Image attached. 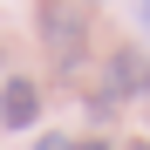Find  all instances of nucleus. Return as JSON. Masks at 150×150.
<instances>
[{
  "label": "nucleus",
  "instance_id": "nucleus-9",
  "mask_svg": "<svg viewBox=\"0 0 150 150\" xmlns=\"http://www.w3.org/2000/svg\"><path fill=\"white\" fill-rule=\"evenodd\" d=\"M130 150H150V143H130Z\"/></svg>",
  "mask_w": 150,
  "mask_h": 150
},
{
  "label": "nucleus",
  "instance_id": "nucleus-6",
  "mask_svg": "<svg viewBox=\"0 0 150 150\" xmlns=\"http://www.w3.org/2000/svg\"><path fill=\"white\" fill-rule=\"evenodd\" d=\"M75 150H109V143H103V137H82V143H75Z\"/></svg>",
  "mask_w": 150,
  "mask_h": 150
},
{
  "label": "nucleus",
  "instance_id": "nucleus-4",
  "mask_svg": "<svg viewBox=\"0 0 150 150\" xmlns=\"http://www.w3.org/2000/svg\"><path fill=\"white\" fill-rule=\"evenodd\" d=\"M34 150H75L68 137H34Z\"/></svg>",
  "mask_w": 150,
  "mask_h": 150
},
{
  "label": "nucleus",
  "instance_id": "nucleus-3",
  "mask_svg": "<svg viewBox=\"0 0 150 150\" xmlns=\"http://www.w3.org/2000/svg\"><path fill=\"white\" fill-rule=\"evenodd\" d=\"M34 116H41V89H34V82H21V75H14V82L0 89V123H7V130H28Z\"/></svg>",
  "mask_w": 150,
  "mask_h": 150
},
{
  "label": "nucleus",
  "instance_id": "nucleus-8",
  "mask_svg": "<svg viewBox=\"0 0 150 150\" xmlns=\"http://www.w3.org/2000/svg\"><path fill=\"white\" fill-rule=\"evenodd\" d=\"M75 7H96V0H75Z\"/></svg>",
  "mask_w": 150,
  "mask_h": 150
},
{
  "label": "nucleus",
  "instance_id": "nucleus-2",
  "mask_svg": "<svg viewBox=\"0 0 150 150\" xmlns=\"http://www.w3.org/2000/svg\"><path fill=\"white\" fill-rule=\"evenodd\" d=\"M143 82H150V62L137 55V48H116L109 55V103H137Z\"/></svg>",
  "mask_w": 150,
  "mask_h": 150
},
{
  "label": "nucleus",
  "instance_id": "nucleus-5",
  "mask_svg": "<svg viewBox=\"0 0 150 150\" xmlns=\"http://www.w3.org/2000/svg\"><path fill=\"white\" fill-rule=\"evenodd\" d=\"M137 28H143V34H150V0H137Z\"/></svg>",
  "mask_w": 150,
  "mask_h": 150
},
{
  "label": "nucleus",
  "instance_id": "nucleus-7",
  "mask_svg": "<svg viewBox=\"0 0 150 150\" xmlns=\"http://www.w3.org/2000/svg\"><path fill=\"white\" fill-rule=\"evenodd\" d=\"M137 103H143V116H150V82H143V96H137Z\"/></svg>",
  "mask_w": 150,
  "mask_h": 150
},
{
  "label": "nucleus",
  "instance_id": "nucleus-1",
  "mask_svg": "<svg viewBox=\"0 0 150 150\" xmlns=\"http://www.w3.org/2000/svg\"><path fill=\"white\" fill-rule=\"evenodd\" d=\"M41 41L55 48V55H68V48L82 41V7H75V0H48L41 7Z\"/></svg>",
  "mask_w": 150,
  "mask_h": 150
}]
</instances>
